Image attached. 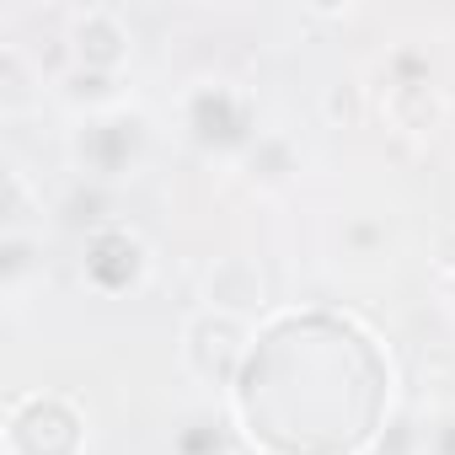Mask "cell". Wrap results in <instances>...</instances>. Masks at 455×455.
Masks as SVG:
<instances>
[{
    "mask_svg": "<svg viewBox=\"0 0 455 455\" xmlns=\"http://www.w3.org/2000/svg\"><path fill=\"white\" fill-rule=\"evenodd\" d=\"M86 412L60 391H22L6 407V455H81Z\"/></svg>",
    "mask_w": 455,
    "mask_h": 455,
    "instance_id": "cell-1",
    "label": "cell"
},
{
    "mask_svg": "<svg viewBox=\"0 0 455 455\" xmlns=\"http://www.w3.org/2000/svg\"><path fill=\"white\" fill-rule=\"evenodd\" d=\"M150 150V124L134 108H113V113H92L81 118V129L70 134V161L92 177V182H118L129 177Z\"/></svg>",
    "mask_w": 455,
    "mask_h": 455,
    "instance_id": "cell-2",
    "label": "cell"
},
{
    "mask_svg": "<svg viewBox=\"0 0 455 455\" xmlns=\"http://www.w3.org/2000/svg\"><path fill=\"white\" fill-rule=\"evenodd\" d=\"M252 359V322L225 316V311H193L182 327V364L209 380V386H231Z\"/></svg>",
    "mask_w": 455,
    "mask_h": 455,
    "instance_id": "cell-3",
    "label": "cell"
},
{
    "mask_svg": "<svg viewBox=\"0 0 455 455\" xmlns=\"http://www.w3.org/2000/svg\"><path fill=\"white\" fill-rule=\"evenodd\" d=\"M252 113H258L252 97L242 86H231V81H209V86L188 92V129L209 150H247L258 140Z\"/></svg>",
    "mask_w": 455,
    "mask_h": 455,
    "instance_id": "cell-4",
    "label": "cell"
},
{
    "mask_svg": "<svg viewBox=\"0 0 455 455\" xmlns=\"http://www.w3.org/2000/svg\"><path fill=\"white\" fill-rule=\"evenodd\" d=\"M145 274H150V252L129 225H118V220L92 225V236H86V284L92 290L129 295L145 284Z\"/></svg>",
    "mask_w": 455,
    "mask_h": 455,
    "instance_id": "cell-5",
    "label": "cell"
},
{
    "mask_svg": "<svg viewBox=\"0 0 455 455\" xmlns=\"http://www.w3.org/2000/svg\"><path fill=\"white\" fill-rule=\"evenodd\" d=\"M70 65L97 76H118L129 65V28L113 6H86L70 17Z\"/></svg>",
    "mask_w": 455,
    "mask_h": 455,
    "instance_id": "cell-6",
    "label": "cell"
},
{
    "mask_svg": "<svg viewBox=\"0 0 455 455\" xmlns=\"http://www.w3.org/2000/svg\"><path fill=\"white\" fill-rule=\"evenodd\" d=\"M204 311H225V316H242L252 322L268 306V279L252 258H214L204 268Z\"/></svg>",
    "mask_w": 455,
    "mask_h": 455,
    "instance_id": "cell-7",
    "label": "cell"
},
{
    "mask_svg": "<svg viewBox=\"0 0 455 455\" xmlns=\"http://www.w3.org/2000/svg\"><path fill=\"white\" fill-rule=\"evenodd\" d=\"M380 113L391 118V129L402 134H428L439 124V92L428 76H412V81H391L386 97H380Z\"/></svg>",
    "mask_w": 455,
    "mask_h": 455,
    "instance_id": "cell-8",
    "label": "cell"
},
{
    "mask_svg": "<svg viewBox=\"0 0 455 455\" xmlns=\"http://www.w3.org/2000/svg\"><path fill=\"white\" fill-rule=\"evenodd\" d=\"M54 92H60L70 108H81L86 118L124 108V102H118V76H97V70H81V65H70V70L54 81Z\"/></svg>",
    "mask_w": 455,
    "mask_h": 455,
    "instance_id": "cell-9",
    "label": "cell"
},
{
    "mask_svg": "<svg viewBox=\"0 0 455 455\" xmlns=\"http://www.w3.org/2000/svg\"><path fill=\"white\" fill-rule=\"evenodd\" d=\"M247 172H252L258 188L290 182V177H295V145H290L284 134H258V140L247 145Z\"/></svg>",
    "mask_w": 455,
    "mask_h": 455,
    "instance_id": "cell-10",
    "label": "cell"
},
{
    "mask_svg": "<svg viewBox=\"0 0 455 455\" xmlns=\"http://www.w3.org/2000/svg\"><path fill=\"white\" fill-rule=\"evenodd\" d=\"M44 204L33 198V182L12 166L6 172V204H0V214H6V236H28V220L38 214Z\"/></svg>",
    "mask_w": 455,
    "mask_h": 455,
    "instance_id": "cell-11",
    "label": "cell"
},
{
    "mask_svg": "<svg viewBox=\"0 0 455 455\" xmlns=\"http://www.w3.org/2000/svg\"><path fill=\"white\" fill-rule=\"evenodd\" d=\"M38 236H0V284H6L12 295L22 290V279L38 268Z\"/></svg>",
    "mask_w": 455,
    "mask_h": 455,
    "instance_id": "cell-12",
    "label": "cell"
},
{
    "mask_svg": "<svg viewBox=\"0 0 455 455\" xmlns=\"http://www.w3.org/2000/svg\"><path fill=\"white\" fill-rule=\"evenodd\" d=\"M28 102V60L22 49H0V108H22Z\"/></svg>",
    "mask_w": 455,
    "mask_h": 455,
    "instance_id": "cell-13",
    "label": "cell"
},
{
    "mask_svg": "<svg viewBox=\"0 0 455 455\" xmlns=\"http://www.w3.org/2000/svg\"><path fill=\"white\" fill-rule=\"evenodd\" d=\"M322 113H327L332 124H359V113H364V92H359L354 81H338V86H327Z\"/></svg>",
    "mask_w": 455,
    "mask_h": 455,
    "instance_id": "cell-14",
    "label": "cell"
},
{
    "mask_svg": "<svg viewBox=\"0 0 455 455\" xmlns=\"http://www.w3.org/2000/svg\"><path fill=\"white\" fill-rule=\"evenodd\" d=\"M375 455H423V428H412L407 418H396V423L375 439Z\"/></svg>",
    "mask_w": 455,
    "mask_h": 455,
    "instance_id": "cell-15",
    "label": "cell"
},
{
    "mask_svg": "<svg viewBox=\"0 0 455 455\" xmlns=\"http://www.w3.org/2000/svg\"><path fill=\"white\" fill-rule=\"evenodd\" d=\"M423 455H455V407L423 423Z\"/></svg>",
    "mask_w": 455,
    "mask_h": 455,
    "instance_id": "cell-16",
    "label": "cell"
},
{
    "mask_svg": "<svg viewBox=\"0 0 455 455\" xmlns=\"http://www.w3.org/2000/svg\"><path fill=\"white\" fill-rule=\"evenodd\" d=\"M450 290H455V279H450Z\"/></svg>",
    "mask_w": 455,
    "mask_h": 455,
    "instance_id": "cell-17",
    "label": "cell"
}]
</instances>
